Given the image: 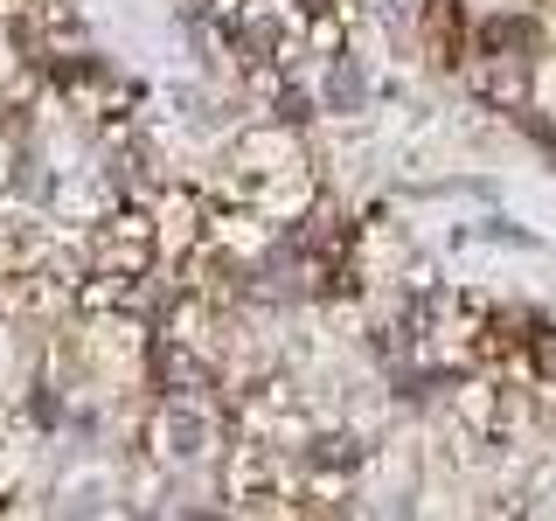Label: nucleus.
Segmentation results:
<instances>
[{
  "mask_svg": "<svg viewBox=\"0 0 556 521\" xmlns=\"http://www.w3.org/2000/svg\"><path fill=\"white\" fill-rule=\"evenodd\" d=\"M313 84V112H320V132H348L376 118V84H382V56H369V42H355L348 56H327L306 69Z\"/></svg>",
  "mask_w": 556,
  "mask_h": 521,
  "instance_id": "obj_1",
  "label": "nucleus"
}]
</instances>
